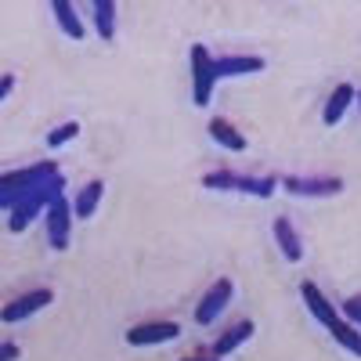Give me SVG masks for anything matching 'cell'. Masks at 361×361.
Instances as JSON below:
<instances>
[{
	"instance_id": "1",
	"label": "cell",
	"mask_w": 361,
	"mask_h": 361,
	"mask_svg": "<svg viewBox=\"0 0 361 361\" xmlns=\"http://www.w3.org/2000/svg\"><path fill=\"white\" fill-rule=\"evenodd\" d=\"M62 195H66V177H62V173H54L51 180H44L40 188H29V192L22 195V202L11 209V217H8V231H11V235L25 231L29 224H33V217H40L44 209H47L54 199H62Z\"/></svg>"
},
{
	"instance_id": "2",
	"label": "cell",
	"mask_w": 361,
	"mask_h": 361,
	"mask_svg": "<svg viewBox=\"0 0 361 361\" xmlns=\"http://www.w3.org/2000/svg\"><path fill=\"white\" fill-rule=\"evenodd\" d=\"M202 188H214V192H246L257 199H271L279 188V177H246V173H235V170H214L202 177Z\"/></svg>"
},
{
	"instance_id": "3",
	"label": "cell",
	"mask_w": 361,
	"mask_h": 361,
	"mask_svg": "<svg viewBox=\"0 0 361 361\" xmlns=\"http://www.w3.org/2000/svg\"><path fill=\"white\" fill-rule=\"evenodd\" d=\"M214 87H217V76H214V54H209L202 44L192 47V102L195 109H206L209 98H214Z\"/></svg>"
},
{
	"instance_id": "4",
	"label": "cell",
	"mask_w": 361,
	"mask_h": 361,
	"mask_svg": "<svg viewBox=\"0 0 361 361\" xmlns=\"http://www.w3.org/2000/svg\"><path fill=\"white\" fill-rule=\"evenodd\" d=\"M58 173V163L54 159H44V163H33L25 170H11V173H0V195H11V192H29L51 180Z\"/></svg>"
},
{
	"instance_id": "5",
	"label": "cell",
	"mask_w": 361,
	"mask_h": 361,
	"mask_svg": "<svg viewBox=\"0 0 361 361\" xmlns=\"http://www.w3.org/2000/svg\"><path fill=\"white\" fill-rule=\"evenodd\" d=\"M44 221H47V243L51 250H69V235H73V206L62 199H54L44 209Z\"/></svg>"
},
{
	"instance_id": "6",
	"label": "cell",
	"mask_w": 361,
	"mask_h": 361,
	"mask_svg": "<svg viewBox=\"0 0 361 361\" xmlns=\"http://www.w3.org/2000/svg\"><path fill=\"white\" fill-rule=\"evenodd\" d=\"M231 293H235L231 279H217L214 286H209V289L202 293L199 304H195V325H214V322L224 314V307H228Z\"/></svg>"
},
{
	"instance_id": "7",
	"label": "cell",
	"mask_w": 361,
	"mask_h": 361,
	"mask_svg": "<svg viewBox=\"0 0 361 361\" xmlns=\"http://www.w3.org/2000/svg\"><path fill=\"white\" fill-rule=\"evenodd\" d=\"M54 300V293L51 289H33V293H22V296H15L11 304H4L0 307V322H8V325H18V322H25V318H33L37 311H44L47 304Z\"/></svg>"
},
{
	"instance_id": "8",
	"label": "cell",
	"mask_w": 361,
	"mask_h": 361,
	"mask_svg": "<svg viewBox=\"0 0 361 361\" xmlns=\"http://www.w3.org/2000/svg\"><path fill=\"white\" fill-rule=\"evenodd\" d=\"M300 296H304V304H307V311H311V318L318 322V325H325L329 333L340 325V307L336 304H329V296L311 282V279H304L300 282Z\"/></svg>"
},
{
	"instance_id": "9",
	"label": "cell",
	"mask_w": 361,
	"mask_h": 361,
	"mask_svg": "<svg viewBox=\"0 0 361 361\" xmlns=\"http://www.w3.org/2000/svg\"><path fill=\"white\" fill-rule=\"evenodd\" d=\"M282 188L289 195L325 199V195H340L343 192V180L340 177H282Z\"/></svg>"
},
{
	"instance_id": "10",
	"label": "cell",
	"mask_w": 361,
	"mask_h": 361,
	"mask_svg": "<svg viewBox=\"0 0 361 361\" xmlns=\"http://www.w3.org/2000/svg\"><path fill=\"white\" fill-rule=\"evenodd\" d=\"M180 336V325L177 322H141L127 333L130 347H152V343H170Z\"/></svg>"
},
{
	"instance_id": "11",
	"label": "cell",
	"mask_w": 361,
	"mask_h": 361,
	"mask_svg": "<svg viewBox=\"0 0 361 361\" xmlns=\"http://www.w3.org/2000/svg\"><path fill=\"white\" fill-rule=\"evenodd\" d=\"M267 62L260 54H224V58H214V76L224 80V76H246V73H260Z\"/></svg>"
},
{
	"instance_id": "12",
	"label": "cell",
	"mask_w": 361,
	"mask_h": 361,
	"mask_svg": "<svg viewBox=\"0 0 361 361\" xmlns=\"http://www.w3.org/2000/svg\"><path fill=\"white\" fill-rule=\"evenodd\" d=\"M271 231H275V243H279V250H282V257H286L289 264H300V260H304V243H300L296 228H293L286 217H275Z\"/></svg>"
},
{
	"instance_id": "13",
	"label": "cell",
	"mask_w": 361,
	"mask_h": 361,
	"mask_svg": "<svg viewBox=\"0 0 361 361\" xmlns=\"http://www.w3.org/2000/svg\"><path fill=\"white\" fill-rule=\"evenodd\" d=\"M354 83H340L333 94H329V102H325V109H322V119H325V127H340V119L347 116V109H350V102H354Z\"/></svg>"
},
{
	"instance_id": "14",
	"label": "cell",
	"mask_w": 361,
	"mask_h": 361,
	"mask_svg": "<svg viewBox=\"0 0 361 361\" xmlns=\"http://www.w3.org/2000/svg\"><path fill=\"white\" fill-rule=\"evenodd\" d=\"M102 195H105V180H87V185L80 188V195L69 202L73 206V221L80 217V221H87V217H94V209H98V202H102Z\"/></svg>"
},
{
	"instance_id": "15",
	"label": "cell",
	"mask_w": 361,
	"mask_h": 361,
	"mask_svg": "<svg viewBox=\"0 0 361 361\" xmlns=\"http://www.w3.org/2000/svg\"><path fill=\"white\" fill-rule=\"evenodd\" d=\"M253 333H257V325H253V322H235L224 336H217V343H214V357L224 361L231 350H238L246 340H253Z\"/></svg>"
},
{
	"instance_id": "16",
	"label": "cell",
	"mask_w": 361,
	"mask_h": 361,
	"mask_svg": "<svg viewBox=\"0 0 361 361\" xmlns=\"http://www.w3.org/2000/svg\"><path fill=\"white\" fill-rule=\"evenodd\" d=\"M51 15H54V22L62 25V33L69 37V40H83V22H80V15H76V8L69 4V0H51Z\"/></svg>"
},
{
	"instance_id": "17",
	"label": "cell",
	"mask_w": 361,
	"mask_h": 361,
	"mask_svg": "<svg viewBox=\"0 0 361 361\" xmlns=\"http://www.w3.org/2000/svg\"><path fill=\"white\" fill-rule=\"evenodd\" d=\"M209 137H214L221 148H228V152H246V137L238 134L228 119H221V116L209 119Z\"/></svg>"
},
{
	"instance_id": "18",
	"label": "cell",
	"mask_w": 361,
	"mask_h": 361,
	"mask_svg": "<svg viewBox=\"0 0 361 361\" xmlns=\"http://www.w3.org/2000/svg\"><path fill=\"white\" fill-rule=\"evenodd\" d=\"M94 29H98V40H112L116 37V4L112 0H94Z\"/></svg>"
},
{
	"instance_id": "19",
	"label": "cell",
	"mask_w": 361,
	"mask_h": 361,
	"mask_svg": "<svg viewBox=\"0 0 361 361\" xmlns=\"http://www.w3.org/2000/svg\"><path fill=\"white\" fill-rule=\"evenodd\" d=\"M333 340H336L343 350H350V354H357V350H361V340H357V325H350V322H340V325L333 329Z\"/></svg>"
},
{
	"instance_id": "20",
	"label": "cell",
	"mask_w": 361,
	"mask_h": 361,
	"mask_svg": "<svg viewBox=\"0 0 361 361\" xmlns=\"http://www.w3.org/2000/svg\"><path fill=\"white\" fill-rule=\"evenodd\" d=\"M73 137H80V123H76V119H69V123H62L58 130H51V134H47V145H51V148H62V145L73 141Z\"/></svg>"
},
{
	"instance_id": "21",
	"label": "cell",
	"mask_w": 361,
	"mask_h": 361,
	"mask_svg": "<svg viewBox=\"0 0 361 361\" xmlns=\"http://www.w3.org/2000/svg\"><path fill=\"white\" fill-rule=\"evenodd\" d=\"M343 314L350 318V325H357V318H361V300L357 296H347L343 300Z\"/></svg>"
},
{
	"instance_id": "22",
	"label": "cell",
	"mask_w": 361,
	"mask_h": 361,
	"mask_svg": "<svg viewBox=\"0 0 361 361\" xmlns=\"http://www.w3.org/2000/svg\"><path fill=\"white\" fill-rule=\"evenodd\" d=\"M11 90H15V76H11V73H4V76H0V102H4V98L11 94Z\"/></svg>"
},
{
	"instance_id": "23",
	"label": "cell",
	"mask_w": 361,
	"mask_h": 361,
	"mask_svg": "<svg viewBox=\"0 0 361 361\" xmlns=\"http://www.w3.org/2000/svg\"><path fill=\"white\" fill-rule=\"evenodd\" d=\"M0 361H18V343H0Z\"/></svg>"
},
{
	"instance_id": "24",
	"label": "cell",
	"mask_w": 361,
	"mask_h": 361,
	"mask_svg": "<svg viewBox=\"0 0 361 361\" xmlns=\"http://www.w3.org/2000/svg\"><path fill=\"white\" fill-rule=\"evenodd\" d=\"M180 361H221V357H180Z\"/></svg>"
}]
</instances>
